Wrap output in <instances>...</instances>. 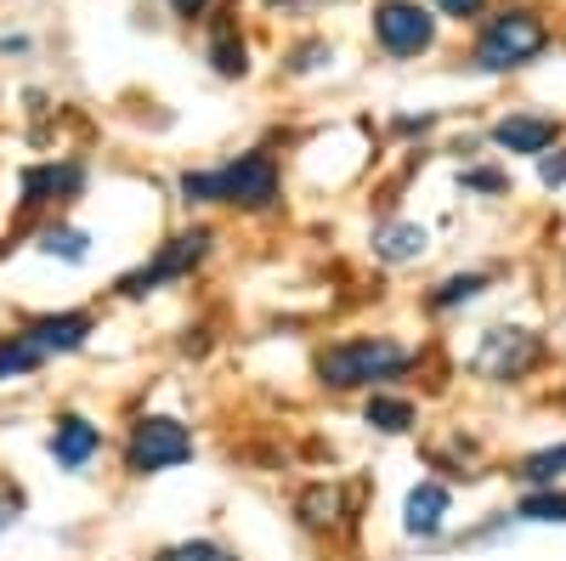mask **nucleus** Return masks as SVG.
<instances>
[{
    "instance_id": "1",
    "label": "nucleus",
    "mask_w": 566,
    "mask_h": 561,
    "mask_svg": "<svg viewBox=\"0 0 566 561\" xmlns=\"http://www.w3.org/2000/svg\"><path fill=\"white\" fill-rule=\"evenodd\" d=\"M176 194L187 210H244V216H266L283 205V170L272 159V148H244L210 170H181Z\"/></svg>"
},
{
    "instance_id": "2",
    "label": "nucleus",
    "mask_w": 566,
    "mask_h": 561,
    "mask_svg": "<svg viewBox=\"0 0 566 561\" xmlns=\"http://www.w3.org/2000/svg\"><path fill=\"white\" fill-rule=\"evenodd\" d=\"M408 368H413V352L391 335H346L312 357L323 392H386V381H402Z\"/></svg>"
},
{
    "instance_id": "3",
    "label": "nucleus",
    "mask_w": 566,
    "mask_h": 561,
    "mask_svg": "<svg viewBox=\"0 0 566 561\" xmlns=\"http://www.w3.org/2000/svg\"><path fill=\"white\" fill-rule=\"evenodd\" d=\"M216 256V227L210 221H193V227H181V232H170V239L142 261V267H130V272H119L114 278V295L119 301H142V295H159L165 284H187L205 261Z\"/></svg>"
},
{
    "instance_id": "4",
    "label": "nucleus",
    "mask_w": 566,
    "mask_h": 561,
    "mask_svg": "<svg viewBox=\"0 0 566 561\" xmlns=\"http://www.w3.org/2000/svg\"><path fill=\"white\" fill-rule=\"evenodd\" d=\"M199 454V437L187 419L176 414H136L125 426V443H119V465L125 477H165V471H181L193 465Z\"/></svg>"
},
{
    "instance_id": "5",
    "label": "nucleus",
    "mask_w": 566,
    "mask_h": 561,
    "mask_svg": "<svg viewBox=\"0 0 566 561\" xmlns=\"http://www.w3.org/2000/svg\"><path fill=\"white\" fill-rule=\"evenodd\" d=\"M544 45H549L544 18L527 12V7H510V12H499V18L482 29V40H476V69H482V74L527 69V63L544 52Z\"/></svg>"
},
{
    "instance_id": "6",
    "label": "nucleus",
    "mask_w": 566,
    "mask_h": 561,
    "mask_svg": "<svg viewBox=\"0 0 566 561\" xmlns=\"http://www.w3.org/2000/svg\"><path fill=\"white\" fill-rule=\"evenodd\" d=\"M374 45L386 58H424L437 45V12L419 0H374Z\"/></svg>"
},
{
    "instance_id": "7",
    "label": "nucleus",
    "mask_w": 566,
    "mask_h": 561,
    "mask_svg": "<svg viewBox=\"0 0 566 561\" xmlns=\"http://www.w3.org/2000/svg\"><path fill=\"white\" fill-rule=\"evenodd\" d=\"M538 357H544V341L533 330H522V323H493V330H482L476 352H470V368L482 381H522Z\"/></svg>"
},
{
    "instance_id": "8",
    "label": "nucleus",
    "mask_w": 566,
    "mask_h": 561,
    "mask_svg": "<svg viewBox=\"0 0 566 561\" xmlns=\"http://www.w3.org/2000/svg\"><path fill=\"white\" fill-rule=\"evenodd\" d=\"M18 330L29 335V346L45 357V363H57V357H74L91 346V335H97V312H85V307H63V312H34L23 318Z\"/></svg>"
},
{
    "instance_id": "9",
    "label": "nucleus",
    "mask_w": 566,
    "mask_h": 561,
    "mask_svg": "<svg viewBox=\"0 0 566 561\" xmlns=\"http://www.w3.org/2000/svg\"><path fill=\"white\" fill-rule=\"evenodd\" d=\"M80 187H85V165H80V159H40V165H23V170H18V210H23V216L57 210V205L80 199Z\"/></svg>"
},
{
    "instance_id": "10",
    "label": "nucleus",
    "mask_w": 566,
    "mask_h": 561,
    "mask_svg": "<svg viewBox=\"0 0 566 561\" xmlns=\"http://www.w3.org/2000/svg\"><path fill=\"white\" fill-rule=\"evenodd\" d=\"M103 426L91 414H80V408H63L57 419H52V432H45V454H52V465L57 471H69V477H80V471H91V459L103 454Z\"/></svg>"
},
{
    "instance_id": "11",
    "label": "nucleus",
    "mask_w": 566,
    "mask_h": 561,
    "mask_svg": "<svg viewBox=\"0 0 566 561\" xmlns=\"http://www.w3.org/2000/svg\"><path fill=\"white\" fill-rule=\"evenodd\" d=\"M453 517V494L448 482H413L402 499V533L408 539H437Z\"/></svg>"
},
{
    "instance_id": "12",
    "label": "nucleus",
    "mask_w": 566,
    "mask_h": 561,
    "mask_svg": "<svg viewBox=\"0 0 566 561\" xmlns=\"http://www.w3.org/2000/svg\"><path fill=\"white\" fill-rule=\"evenodd\" d=\"M493 148H504V154H549L555 143H560V125L555 120H538V114H504L493 131Z\"/></svg>"
},
{
    "instance_id": "13",
    "label": "nucleus",
    "mask_w": 566,
    "mask_h": 561,
    "mask_svg": "<svg viewBox=\"0 0 566 561\" xmlns=\"http://www.w3.org/2000/svg\"><path fill=\"white\" fill-rule=\"evenodd\" d=\"M346 517H352V499H346L340 482H306L295 494V522L312 528V533H335Z\"/></svg>"
},
{
    "instance_id": "14",
    "label": "nucleus",
    "mask_w": 566,
    "mask_h": 561,
    "mask_svg": "<svg viewBox=\"0 0 566 561\" xmlns=\"http://www.w3.org/2000/svg\"><path fill=\"white\" fill-rule=\"evenodd\" d=\"M368 250L380 267H413L424 250H431V232H424L419 221H380L368 232Z\"/></svg>"
},
{
    "instance_id": "15",
    "label": "nucleus",
    "mask_w": 566,
    "mask_h": 561,
    "mask_svg": "<svg viewBox=\"0 0 566 561\" xmlns=\"http://www.w3.org/2000/svg\"><path fill=\"white\" fill-rule=\"evenodd\" d=\"M363 426L380 432V437H408L419 426V408H413V397H397V392H368Z\"/></svg>"
},
{
    "instance_id": "16",
    "label": "nucleus",
    "mask_w": 566,
    "mask_h": 561,
    "mask_svg": "<svg viewBox=\"0 0 566 561\" xmlns=\"http://www.w3.org/2000/svg\"><path fill=\"white\" fill-rule=\"evenodd\" d=\"M29 245H34L40 256L63 261V267H85V261H91V232L74 227V221H45V227H34Z\"/></svg>"
},
{
    "instance_id": "17",
    "label": "nucleus",
    "mask_w": 566,
    "mask_h": 561,
    "mask_svg": "<svg viewBox=\"0 0 566 561\" xmlns=\"http://www.w3.org/2000/svg\"><path fill=\"white\" fill-rule=\"evenodd\" d=\"M205 58H210V69H216L221 80H244V74H250V40L239 34V23H216Z\"/></svg>"
},
{
    "instance_id": "18",
    "label": "nucleus",
    "mask_w": 566,
    "mask_h": 561,
    "mask_svg": "<svg viewBox=\"0 0 566 561\" xmlns=\"http://www.w3.org/2000/svg\"><path fill=\"white\" fill-rule=\"evenodd\" d=\"M488 284H493L488 272H453V278H442V284L424 295V307H431V312H459V307H470V301H482Z\"/></svg>"
},
{
    "instance_id": "19",
    "label": "nucleus",
    "mask_w": 566,
    "mask_h": 561,
    "mask_svg": "<svg viewBox=\"0 0 566 561\" xmlns=\"http://www.w3.org/2000/svg\"><path fill=\"white\" fill-rule=\"evenodd\" d=\"M45 357L29 346L23 330H0V386H12V381H29V374H40Z\"/></svg>"
},
{
    "instance_id": "20",
    "label": "nucleus",
    "mask_w": 566,
    "mask_h": 561,
    "mask_svg": "<svg viewBox=\"0 0 566 561\" xmlns=\"http://www.w3.org/2000/svg\"><path fill=\"white\" fill-rule=\"evenodd\" d=\"M515 522H533V528H566V488H527L522 505H515Z\"/></svg>"
},
{
    "instance_id": "21",
    "label": "nucleus",
    "mask_w": 566,
    "mask_h": 561,
    "mask_svg": "<svg viewBox=\"0 0 566 561\" xmlns=\"http://www.w3.org/2000/svg\"><path fill=\"white\" fill-rule=\"evenodd\" d=\"M560 477H566V443H549L515 465V482H527V488H555Z\"/></svg>"
},
{
    "instance_id": "22",
    "label": "nucleus",
    "mask_w": 566,
    "mask_h": 561,
    "mask_svg": "<svg viewBox=\"0 0 566 561\" xmlns=\"http://www.w3.org/2000/svg\"><path fill=\"white\" fill-rule=\"evenodd\" d=\"M148 561H244L232 544H221V539H176V544H159Z\"/></svg>"
},
{
    "instance_id": "23",
    "label": "nucleus",
    "mask_w": 566,
    "mask_h": 561,
    "mask_svg": "<svg viewBox=\"0 0 566 561\" xmlns=\"http://www.w3.org/2000/svg\"><path fill=\"white\" fill-rule=\"evenodd\" d=\"M23 510H29V499H23V488H12V482H0V539H7L18 522H23Z\"/></svg>"
},
{
    "instance_id": "24",
    "label": "nucleus",
    "mask_w": 566,
    "mask_h": 561,
    "mask_svg": "<svg viewBox=\"0 0 566 561\" xmlns=\"http://www.w3.org/2000/svg\"><path fill=\"white\" fill-rule=\"evenodd\" d=\"M459 181L470 187V194H504V187H510V176H504V170H493V165H476V170H464Z\"/></svg>"
},
{
    "instance_id": "25",
    "label": "nucleus",
    "mask_w": 566,
    "mask_h": 561,
    "mask_svg": "<svg viewBox=\"0 0 566 561\" xmlns=\"http://www.w3.org/2000/svg\"><path fill=\"white\" fill-rule=\"evenodd\" d=\"M538 181L544 187H566V148L560 154H538Z\"/></svg>"
},
{
    "instance_id": "26",
    "label": "nucleus",
    "mask_w": 566,
    "mask_h": 561,
    "mask_svg": "<svg viewBox=\"0 0 566 561\" xmlns=\"http://www.w3.org/2000/svg\"><path fill=\"white\" fill-rule=\"evenodd\" d=\"M431 7H437L442 18H459V23H464V18H476L488 0H431Z\"/></svg>"
},
{
    "instance_id": "27",
    "label": "nucleus",
    "mask_w": 566,
    "mask_h": 561,
    "mask_svg": "<svg viewBox=\"0 0 566 561\" xmlns=\"http://www.w3.org/2000/svg\"><path fill=\"white\" fill-rule=\"evenodd\" d=\"M165 7H170L176 18H205V12L216 7V0H165Z\"/></svg>"
},
{
    "instance_id": "28",
    "label": "nucleus",
    "mask_w": 566,
    "mask_h": 561,
    "mask_svg": "<svg viewBox=\"0 0 566 561\" xmlns=\"http://www.w3.org/2000/svg\"><path fill=\"white\" fill-rule=\"evenodd\" d=\"M317 58H328V45H306V52H295V69L306 74V69H317Z\"/></svg>"
}]
</instances>
